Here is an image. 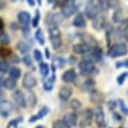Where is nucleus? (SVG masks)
Returning <instances> with one entry per match:
<instances>
[{"instance_id":"49530a36","label":"nucleus","mask_w":128,"mask_h":128,"mask_svg":"<svg viewBox=\"0 0 128 128\" xmlns=\"http://www.w3.org/2000/svg\"><path fill=\"white\" fill-rule=\"evenodd\" d=\"M125 38H126V40H127V42H128V28H127V30L125 31Z\"/></svg>"},{"instance_id":"412c9836","label":"nucleus","mask_w":128,"mask_h":128,"mask_svg":"<svg viewBox=\"0 0 128 128\" xmlns=\"http://www.w3.org/2000/svg\"><path fill=\"white\" fill-rule=\"evenodd\" d=\"M48 34L50 38H60V30L58 29V26H50Z\"/></svg>"},{"instance_id":"09e8293b","label":"nucleus","mask_w":128,"mask_h":128,"mask_svg":"<svg viewBox=\"0 0 128 128\" xmlns=\"http://www.w3.org/2000/svg\"><path fill=\"white\" fill-rule=\"evenodd\" d=\"M34 128H44V126H42V125H38V126H36V127H34Z\"/></svg>"},{"instance_id":"20e7f679","label":"nucleus","mask_w":128,"mask_h":128,"mask_svg":"<svg viewBox=\"0 0 128 128\" xmlns=\"http://www.w3.org/2000/svg\"><path fill=\"white\" fill-rule=\"evenodd\" d=\"M79 69L81 70V72H82L83 74H89V73H92L93 71L96 70L95 62L83 58V60L79 64Z\"/></svg>"},{"instance_id":"a878e982","label":"nucleus","mask_w":128,"mask_h":128,"mask_svg":"<svg viewBox=\"0 0 128 128\" xmlns=\"http://www.w3.org/2000/svg\"><path fill=\"white\" fill-rule=\"evenodd\" d=\"M54 80H56V76H54V75H52V76L48 81H46V82H44V89L46 91H52V88H54Z\"/></svg>"},{"instance_id":"393cba45","label":"nucleus","mask_w":128,"mask_h":128,"mask_svg":"<svg viewBox=\"0 0 128 128\" xmlns=\"http://www.w3.org/2000/svg\"><path fill=\"white\" fill-rule=\"evenodd\" d=\"M40 75L42 77H46L50 73V67L46 62H40Z\"/></svg>"},{"instance_id":"39448f33","label":"nucleus","mask_w":128,"mask_h":128,"mask_svg":"<svg viewBox=\"0 0 128 128\" xmlns=\"http://www.w3.org/2000/svg\"><path fill=\"white\" fill-rule=\"evenodd\" d=\"M38 84V81H36V78L30 73H26L23 77V81H22V85L25 89H32L36 86Z\"/></svg>"},{"instance_id":"1a4fd4ad","label":"nucleus","mask_w":128,"mask_h":128,"mask_svg":"<svg viewBox=\"0 0 128 128\" xmlns=\"http://www.w3.org/2000/svg\"><path fill=\"white\" fill-rule=\"evenodd\" d=\"M13 99H14L16 105H18L19 107H21V108H25V107H26V99H25L24 94H23L21 91L17 90V91L14 92V94H13Z\"/></svg>"},{"instance_id":"c03bdc74","label":"nucleus","mask_w":128,"mask_h":128,"mask_svg":"<svg viewBox=\"0 0 128 128\" xmlns=\"http://www.w3.org/2000/svg\"><path fill=\"white\" fill-rule=\"evenodd\" d=\"M46 58H50V50H48V48H46Z\"/></svg>"},{"instance_id":"473e14b6","label":"nucleus","mask_w":128,"mask_h":128,"mask_svg":"<svg viewBox=\"0 0 128 128\" xmlns=\"http://www.w3.org/2000/svg\"><path fill=\"white\" fill-rule=\"evenodd\" d=\"M70 106H71V108H73L74 110H78V109L82 106V103H81L78 99H73V100L71 101V103H70Z\"/></svg>"},{"instance_id":"79ce46f5","label":"nucleus","mask_w":128,"mask_h":128,"mask_svg":"<svg viewBox=\"0 0 128 128\" xmlns=\"http://www.w3.org/2000/svg\"><path fill=\"white\" fill-rule=\"evenodd\" d=\"M3 98H4V92L1 89H0V103H1L2 101H4Z\"/></svg>"},{"instance_id":"7c9ffc66","label":"nucleus","mask_w":128,"mask_h":128,"mask_svg":"<svg viewBox=\"0 0 128 128\" xmlns=\"http://www.w3.org/2000/svg\"><path fill=\"white\" fill-rule=\"evenodd\" d=\"M65 64H66L65 58H60V56L56 58H54V66H56V68H58V69H62L64 66H65Z\"/></svg>"},{"instance_id":"de8ad7c7","label":"nucleus","mask_w":128,"mask_h":128,"mask_svg":"<svg viewBox=\"0 0 128 128\" xmlns=\"http://www.w3.org/2000/svg\"><path fill=\"white\" fill-rule=\"evenodd\" d=\"M3 82H4L3 78H1V77H0V86H2V85H3Z\"/></svg>"},{"instance_id":"c756f323","label":"nucleus","mask_w":128,"mask_h":128,"mask_svg":"<svg viewBox=\"0 0 128 128\" xmlns=\"http://www.w3.org/2000/svg\"><path fill=\"white\" fill-rule=\"evenodd\" d=\"M8 71H9V62L4 60H0V73L6 74Z\"/></svg>"},{"instance_id":"58836bf2","label":"nucleus","mask_w":128,"mask_h":128,"mask_svg":"<svg viewBox=\"0 0 128 128\" xmlns=\"http://www.w3.org/2000/svg\"><path fill=\"white\" fill-rule=\"evenodd\" d=\"M9 54H10V50H9L8 48H0V56H9Z\"/></svg>"},{"instance_id":"7ed1b4c3","label":"nucleus","mask_w":128,"mask_h":128,"mask_svg":"<svg viewBox=\"0 0 128 128\" xmlns=\"http://www.w3.org/2000/svg\"><path fill=\"white\" fill-rule=\"evenodd\" d=\"M78 3L76 1H67L62 6V16L71 17L78 10Z\"/></svg>"},{"instance_id":"dca6fc26","label":"nucleus","mask_w":128,"mask_h":128,"mask_svg":"<svg viewBox=\"0 0 128 128\" xmlns=\"http://www.w3.org/2000/svg\"><path fill=\"white\" fill-rule=\"evenodd\" d=\"M106 26V18L104 16H97L93 21V27L97 30H102Z\"/></svg>"},{"instance_id":"aec40b11","label":"nucleus","mask_w":128,"mask_h":128,"mask_svg":"<svg viewBox=\"0 0 128 128\" xmlns=\"http://www.w3.org/2000/svg\"><path fill=\"white\" fill-rule=\"evenodd\" d=\"M26 98H27V101L29 103V105L31 107H34L36 105V101H38V98H36V95L34 92H31V91H28L27 94H26Z\"/></svg>"},{"instance_id":"9b49d317","label":"nucleus","mask_w":128,"mask_h":128,"mask_svg":"<svg viewBox=\"0 0 128 128\" xmlns=\"http://www.w3.org/2000/svg\"><path fill=\"white\" fill-rule=\"evenodd\" d=\"M93 119V111L91 109H86L81 116V122L80 125L81 126H87L89 124H91V121Z\"/></svg>"},{"instance_id":"a211bd4d","label":"nucleus","mask_w":128,"mask_h":128,"mask_svg":"<svg viewBox=\"0 0 128 128\" xmlns=\"http://www.w3.org/2000/svg\"><path fill=\"white\" fill-rule=\"evenodd\" d=\"M73 25L76 27H79V28H84L86 26V20H85L83 13H78L75 16V18L73 20Z\"/></svg>"},{"instance_id":"bb28decb","label":"nucleus","mask_w":128,"mask_h":128,"mask_svg":"<svg viewBox=\"0 0 128 128\" xmlns=\"http://www.w3.org/2000/svg\"><path fill=\"white\" fill-rule=\"evenodd\" d=\"M94 87H95V81L93 79H88L84 83V85H83V89L85 91H91L92 92L93 89H94Z\"/></svg>"},{"instance_id":"9d476101","label":"nucleus","mask_w":128,"mask_h":128,"mask_svg":"<svg viewBox=\"0 0 128 128\" xmlns=\"http://www.w3.org/2000/svg\"><path fill=\"white\" fill-rule=\"evenodd\" d=\"M13 110V106L10 102L8 101H2L0 103V114L4 117H7L11 114Z\"/></svg>"},{"instance_id":"6ab92c4d","label":"nucleus","mask_w":128,"mask_h":128,"mask_svg":"<svg viewBox=\"0 0 128 128\" xmlns=\"http://www.w3.org/2000/svg\"><path fill=\"white\" fill-rule=\"evenodd\" d=\"M18 20L21 24H23L24 26L28 25L30 22V14L27 11H21L18 13Z\"/></svg>"},{"instance_id":"2eb2a0df","label":"nucleus","mask_w":128,"mask_h":128,"mask_svg":"<svg viewBox=\"0 0 128 128\" xmlns=\"http://www.w3.org/2000/svg\"><path fill=\"white\" fill-rule=\"evenodd\" d=\"M48 112H50V108L46 107V106H44V107L38 111V114H36V115H34V116H31V117L29 118V122H30V123H31V122H36V121H38V120L44 118L46 115L48 114Z\"/></svg>"},{"instance_id":"4468645a","label":"nucleus","mask_w":128,"mask_h":128,"mask_svg":"<svg viewBox=\"0 0 128 128\" xmlns=\"http://www.w3.org/2000/svg\"><path fill=\"white\" fill-rule=\"evenodd\" d=\"M91 48L88 46L87 44H83V42H79V44H76L73 46V50L76 52V54H87L89 52H91Z\"/></svg>"},{"instance_id":"ddd939ff","label":"nucleus","mask_w":128,"mask_h":128,"mask_svg":"<svg viewBox=\"0 0 128 128\" xmlns=\"http://www.w3.org/2000/svg\"><path fill=\"white\" fill-rule=\"evenodd\" d=\"M82 38H83V44H87L88 46H90L91 48H98V42L96 40L91 34H82Z\"/></svg>"},{"instance_id":"0eeeda50","label":"nucleus","mask_w":128,"mask_h":128,"mask_svg":"<svg viewBox=\"0 0 128 128\" xmlns=\"http://www.w3.org/2000/svg\"><path fill=\"white\" fill-rule=\"evenodd\" d=\"M73 94V89L70 86H62L58 91V98L62 101H68Z\"/></svg>"},{"instance_id":"ea45409f","label":"nucleus","mask_w":128,"mask_h":128,"mask_svg":"<svg viewBox=\"0 0 128 128\" xmlns=\"http://www.w3.org/2000/svg\"><path fill=\"white\" fill-rule=\"evenodd\" d=\"M54 128H65V124L62 123V121H56L54 123Z\"/></svg>"},{"instance_id":"5701e85b","label":"nucleus","mask_w":128,"mask_h":128,"mask_svg":"<svg viewBox=\"0 0 128 128\" xmlns=\"http://www.w3.org/2000/svg\"><path fill=\"white\" fill-rule=\"evenodd\" d=\"M16 48L17 50L21 52V54H27L30 50V46L28 44H26L25 42H18L17 44H16Z\"/></svg>"},{"instance_id":"c85d7f7f","label":"nucleus","mask_w":128,"mask_h":128,"mask_svg":"<svg viewBox=\"0 0 128 128\" xmlns=\"http://www.w3.org/2000/svg\"><path fill=\"white\" fill-rule=\"evenodd\" d=\"M34 36H36V40L40 44H44V31H42L40 28L36 31Z\"/></svg>"},{"instance_id":"2f4dec72","label":"nucleus","mask_w":128,"mask_h":128,"mask_svg":"<svg viewBox=\"0 0 128 128\" xmlns=\"http://www.w3.org/2000/svg\"><path fill=\"white\" fill-rule=\"evenodd\" d=\"M50 42H52V46L54 50L60 48L62 46V40L60 38H50Z\"/></svg>"},{"instance_id":"b1692460","label":"nucleus","mask_w":128,"mask_h":128,"mask_svg":"<svg viewBox=\"0 0 128 128\" xmlns=\"http://www.w3.org/2000/svg\"><path fill=\"white\" fill-rule=\"evenodd\" d=\"M9 76L11 79H14V80H17L20 76H21V70L17 67H13L9 70Z\"/></svg>"},{"instance_id":"6e6552de","label":"nucleus","mask_w":128,"mask_h":128,"mask_svg":"<svg viewBox=\"0 0 128 128\" xmlns=\"http://www.w3.org/2000/svg\"><path fill=\"white\" fill-rule=\"evenodd\" d=\"M62 123L67 128H73L77 125V116L73 113L66 114L62 117Z\"/></svg>"},{"instance_id":"a18cd8bd","label":"nucleus","mask_w":128,"mask_h":128,"mask_svg":"<svg viewBox=\"0 0 128 128\" xmlns=\"http://www.w3.org/2000/svg\"><path fill=\"white\" fill-rule=\"evenodd\" d=\"M27 3H28L30 6H34V5L36 4V1H31V0H28V1H27Z\"/></svg>"},{"instance_id":"e433bc0d","label":"nucleus","mask_w":128,"mask_h":128,"mask_svg":"<svg viewBox=\"0 0 128 128\" xmlns=\"http://www.w3.org/2000/svg\"><path fill=\"white\" fill-rule=\"evenodd\" d=\"M128 77V73H122L120 76H118V78H117V83L119 84V85H122L123 83H124V81H125V78H127Z\"/></svg>"},{"instance_id":"f257e3e1","label":"nucleus","mask_w":128,"mask_h":128,"mask_svg":"<svg viewBox=\"0 0 128 128\" xmlns=\"http://www.w3.org/2000/svg\"><path fill=\"white\" fill-rule=\"evenodd\" d=\"M101 3L100 1H89L85 7V14L90 19H95L98 16V14L101 12Z\"/></svg>"},{"instance_id":"37998d69","label":"nucleus","mask_w":128,"mask_h":128,"mask_svg":"<svg viewBox=\"0 0 128 128\" xmlns=\"http://www.w3.org/2000/svg\"><path fill=\"white\" fill-rule=\"evenodd\" d=\"M3 27H4V22H3L2 18H0V30H2Z\"/></svg>"},{"instance_id":"4c0bfd02","label":"nucleus","mask_w":128,"mask_h":128,"mask_svg":"<svg viewBox=\"0 0 128 128\" xmlns=\"http://www.w3.org/2000/svg\"><path fill=\"white\" fill-rule=\"evenodd\" d=\"M119 105H120V108H121V111L124 113V114H128V108L126 107L125 103L123 100H119Z\"/></svg>"},{"instance_id":"72a5a7b5","label":"nucleus","mask_w":128,"mask_h":128,"mask_svg":"<svg viewBox=\"0 0 128 128\" xmlns=\"http://www.w3.org/2000/svg\"><path fill=\"white\" fill-rule=\"evenodd\" d=\"M22 62H23L24 65H25V66H27V67L32 66V58H31V56H30L29 54L24 56H23V58H22Z\"/></svg>"},{"instance_id":"f03ea898","label":"nucleus","mask_w":128,"mask_h":128,"mask_svg":"<svg viewBox=\"0 0 128 128\" xmlns=\"http://www.w3.org/2000/svg\"><path fill=\"white\" fill-rule=\"evenodd\" d=\"M127 52H128L127 44L124 42H119V44L112 46V48L108 52V54L111 58H119V56H123L127 54Z\"/></svg>"},{"instance_id":"cd10ccee","label":"nucleus","mask_w":128,"mask_h":128,"mask_svg":"<svg viewBox=\"0 0 128 128\" xmlns=\"http://www.w3.org/2000/svg\"><path fill=\"white\" fill-rule=\"evenodd\" d=\"M9 42H10L9 36L6 32H4V31L0 32V44L3 46H7V44H9Z\"/></svg>"},{"instance_id":"f8f14e48","label":"nucleus","mask_w":128,"mask_h":128,"mask_svg":"<svg viewBox=\"0 0 128 128\" xmlns=\"http://www.w3.org/2000/svg\"><path fill=\"white\" fill-rule=\"evenodd\" d=\"M76 79H77V74H76L75 70H73V69L66 71L62 75V80L65 83H73Z\"/></svg>"},{"instance_id":"f704fd0d","label":"nucleus","mask_w":128,"mask_h":128,"mask_svg":"<svg viewBox=\"0 0 128 128\" xmlns=\"http://www.w3.org/2000/svg\"><path fill=\"white\" fill-rule=\"evenodd\" d=\"M40 20V10H36V16L32 18V26L34 27H36L38 22Z\"/></svg>"},{"instance_id":"c9c22d12","label":"nucleus","mask_w":128,"mask_h":128,"mask_svg":"<svg viewBox=\"0 0 128 128\" xmlns=\"http://www.w3.org/2000/svg\"><path fill=\"white\" fill-rule=\"evenodd\" d=\"M34 58H36L38 62H42V54L40 50H34Z\"/></svg>"},{"instance_id":"4be33fe9","label":"nucleus","mask_w":128,"mask_h":128,"mask_svg":"<svg viewBox=\"0 0 128 128\" xmlns=\"http://www.w3.org/2000/svg\"><path fill=\"white\" fill-rule=\"evenodd\" d=\"M3 87L6 89V90H13L15 87H16V80L14 79H11V78H8V79H5L4 82H3Z\"/></svg>"},{"instance_id":"423d86ee","label":"nucleus","mask_w":128,"mask_h":128,"mask_svg":"<svg viewBox=\"0 0 128 128\" xmlns=\"http://www.w3.org/2000/svg\"><path fill=\"white\" fill-rule=\"evenodd\" d=\"M95 121H96V124L100 127H105L106 125V122H105V115H104V112H103V108L101 106H98L96 108V111H95Z\"/></svg>"},{"instance_id":"f3484780","label":"nucleus","mask_w":128,"mask_h":128,"mask_svg":"<svg viewBox=\"0 0 128 128\" xmlns=\"http://www.w3.org/2000/svg\"><path fill=\"white\" fill-rule=\"evenodd\" d=\"M90 99L93 103H102L104 101V96L101 92L97 91V90H93L91 92V96H90Z\"/></svg>"},{"instance_id":"a19ab883","label":"nucleus","mask_w":128,"mask_h":128,"mask_svg":"<svg viewBox=\"0 0 128 128\" xmlns=\"http://www.w3.org/2000/svg\"><path fill=\"white\" fill-rule=\"evenodd\" d=\"M11 62H13V64H17V62H19V58L16 56H12Z\"/></svg>"}]
</instances>
